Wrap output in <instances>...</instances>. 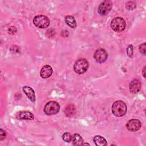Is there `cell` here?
I'll return each mask as SVG.
<instances>
[{
	"label": "cell",
	"instance_id": "cell-1",
	"mask_svg": "<svg viewBox=\"0 0 146 146\" xmlns=\"http://www.w3.org/2000/svg\"><path fill=\"white\" fill-rule=\"evenodd\" d=\"M127 108L125 103L121 100L115 102L112 106V112L117 117L124 116L127 112Z\"/></svg>",
	"mask_w": 146,
	"mask_h": 146
},
{
	"label": "cell",
	"instance_id": "cell-2",
	"mask_svg": "<svg viewBox=\"0 0 146 146\" xmlns=\"http://www.w3.org/2000/svg\"><path fill=\"white\" fill-rule=\"evenodd\" d=\"M89 66L88 62L84 58L78 59L74 63V70L78 74H83L87 71Z\"/></svg>",
	"mask_w": 146,
	"mask_h": 146
},
{
	"label": "cell",
	"instance_id": "cell-3",
	"mask_svg": "<svg viewBox=\"0 0 146 146\" xmlns=\"http://www.w3.org/2000/svg\"><path fill=\"white\" fill-rule=\"evenodd\" d=\"M125 21L121 17H115L111 22V27L115 32H121L125 29Z\"/></svg>",
	"mask_w": 146,
	"mask_h": 146
},
{
	"label": "cell",
	"instance_id": "cell-4",
	"mask_svg": "<svg viewBox=\"0 0 146 146\" xmlns=\"http://www.w3.org/2000/svg\"><path fill=\"white\" fill-rule=\"evenodd\" d=\"M50 19L44 15H38L34 17L33 23L34 25L40 29H45L50 25Z\"/></svg>",
	"mask_w": 146,
	"mask_h": 146
},
{
	"label": "cell",
	"instance_id": "cell-5",
	"mask_svg": "<svg viewBox=\"0 0 146 146\" xmlns=\"http://www.w3.org/2000/svg\"><path fill=\"white\" fill-rule=\"evenodd\" d=\"M60 110L59 104L54 101L48 102L44 107V112L47 115H53L58 113Z\"/></svg>",
	"mask_w": 146,
	"mask_h": 146
},
{
	"label": "cell",
	"instance_id": "cell-6",
	"mask_svg": "<svg viewBox=\"0 0 146 146\" xmlns=\"http://www.w3.org/2000/svg\"><path fill=\"white\" fill-rule=\"evenodd\" d=\"M112 7V3L109 0L103 1L99 6L98 13L102 15H106L108 14L111 11Z\"/></svg>",
	"mask_w": 146,
	"mask_h": 146
},
{
	"label": "cell",
	"instance_id": "cell-7",
	"mask_svg": "<svg viewBox=\"0 0 146 146\" xmlns=\"http://www.w3.org/2000/svg\"><path fill=\"white\" fill-rule=\"evenodd\" d=\"M94 58L97 62L102 63L107 60L108 54L105 50L103 48H99L96 50L95 52Z\"/></svg>",
	"mask_w": 146,
	"mask_h": 146
},
{
	"label": "cell",
	"instance_id": "cell-8",
	"mask_svg": "<svg viewBox=\"0 0 146 146\" xmlns=\"http://www.w3.org/2000/svg\"><path fill=\"white\" fill-rule=\"evenodd\" d=\"M141 127V123L140 121L136 119H131L126 124L127 129L131 132L137 131L140 129Z\"/></svg>",
	"mask_w": 146,
	"mask_h": 146
},
{
	"label": "cell",
	"instance_id": "cell-9",
	"mask_svg": "<svg viewBox=\"0 0 146 146\" xmlns=\"http://www.w3.org/2000/svg\"><path fill=\"white\" fill-rule=\"evenodd\" d=\"M141 87L140 82L137 79H133L129 83V91L132 94H136L140 90Z\"/></svg>",
	"mask_w": 146,
	"mask_h": 146
},
{
	"label": "cell",
	"instance_id": "cell-10",
	"mask_svg": "<svg viewBox=\"0 0 146 146\" xmlns=\"http://www.w3.org/2000/svg\"><path fill=\"white\" fill-rule=\"evenodd\" d=\"M52 74V68L49 65L44 66L40 70V75L43 79H47L51 76Z\"/></svg>",
	"mask_w": 146,
	"mask_h": 146
},
{
	"label": "cell",
	"instance_id": "cell-11",
	"mask_svg": "<svg viewBox=\"0 0 146 146\" xmlns=\"http://www.w3.org/2000/svg\"><path fill=\"white\" fill-rule=\"evenodd\" d=\"M22 90L24 93L26 94V95L27 96V98L31 102H34L35 101V92L31 87L26 86L22 87Z\"/></svg>",
	"mask_w": 146,
	"mask_h": 146
},
{
	"label": "cell",
	"instance_id": "cell-12",
	"mask_svg": "<svg viewBox=\"0 0 146 146\" xmlns=\"http://www.w3.org/2000/svg\"><path fill=\"white\" fill-rule=\"evenodd\" d=\"M17 117L19 119L24 120H33L34 118V115L31 112L26 111H22L19 112L17 113Z\"/></svg>",
	"mask_w": 146,
	"mask_h": 146
},
{
	"label": "cell",
	"instance_id": "cell-13",
	"mask_svg": "<svg viewBox=\"0 0 146 146\" xmlns=\"http://www.w3.org/2000/svg\"><path fill=\"white\" fill-rule=\"evenodd\" d=\"M93 141L96 145L98 146H105L107 145V142L106 139L100 135L95 136L93 138Z\"/></svg>",
	"mask_w": 146,
	"mask_h": 146
},
{
	"label": "cell",
	"instance_id": "cell-14",
	"mask_svg": "<svg viewBox=\"0 0 146 146\" xmlns=\"http://www.w3.org/2000/svg\"><path fill=\"white\" fill-rule=\"evenodd\" d=\"M72 144L75 145H81L83 144V139L82 136L78 133H75L72 135Z\"/></svg>",
	"mask_w": 146,
	"mask_h": 146
},
{
	"label": "cell",
	"instance_id": "cell-15",
	"mask_svg": "<svg viewBox=\"0 0 146 146\" xmlns=\"http://www.w3.org/2000/svg\"><path fill=\"white\" fill-rule=\"evenodd\" d=\"M65 22L66 24L72 29H75L76 27V21L72 15H67L65 17Z\"/></svg>",
	"mask_w": 146,
	"mask_h": 146
},
{
	"label": "cell",
	"instance_id": "cell-16",
	"mask_svg": "<svg viewBox=\"0 0 146 146\" xmlns=\"http://www.w3.org/2000/svg\"><path fill=\"white\" fill-rule=\"evenodd\" d=\"M65 113L67 116H71L74 115L75 112V108L74 106L72 104H70L68 105L65 110Z\"/></svg>",
	"mask_w": 146,
	"mask_h": 146
},
{
	"label": "cell",
	"instance_id": "cell-17",
	"mask_svg": "<svg viewBox=\"0 0 146 146\" xmlns=\"http://www.w3.org/2000/svg\"><path fill=\"white\" fill-rule=\"evenodd\" d=\"M136 3L135 1H128L125 3V7L127 9L132 10L136 8Z\"/></svg>",
	"mask_w": 146,
	"mask_h": 146
},
{
	"label": "cell",
	"instance_id": "cell-18",
	"mask_svg": "<svg viewBox=\"0 0 146 146\" xmlns=\"http://www.w3.org/2000/svg\"><path fill=\"white\" fill-rule=\"evenodd\" d=\"M62 139L67 142V143H69L70 141H71L72 140V135L70 132H65L62 135Z\"/></svg>",
	"mask_w": 146,
	"mask_h": 146
},
{
	"label": "cell",
	"instance_id": "cell-19",
	"mask_svg": "<svg viewBox=\"0 0 146 146\" xmlns=\"http://www.w3.org/2000/svg\"><path fill=\"white\" fill-rule=\"evenodd\" d=\"M133 46L131 44H129L127 48V55L130 57L132 58L133 56Z\"/></svg>",
	"mask_w": 146,
	"mask_h": 146
},
{
	"label": "cell",
	"instance_id": "cell-20",
	"mask_svg": "<svg viewBox=\"0 0 146 146\" xmlns=\"http://www.w3.org/2000/svg\"><path fill=\"white\" fill-rule=\"evenodd\" d=\"M139 51L143 55H145V43H143L140 44L139 47Z\"/></svg>",
	"mask_w": 146,
	"mask_h": 146
},
{
	"label": "cell",
	"instance_id": "cell-21",
	"mask_svg": "<svg viewBox=\"0 0 146 146\" xmlns=\"http://www.w3.org/2000/svg\"><path fill=\"white\" fill-rule=\"evenodd\" d=\"M10 50L11 51H13L14 52H18V51H19V50H20L19 47L17 45H13V46L11 47Z\"/></svg>",
	"mask_w": 146,
	"mask_h": 146
},
{
	"label": "cell",
	"instance_id": "cell-22",
	"mask_svg": "<svg viewBox=\"0 0 146 146\" xmlns=\"http://www.w3.org/2000/svg\"><path fill=\"white\" fill-rule=\"evenodd\" d=\"M6 137V132L2 129H0V140H3Z\"/></svg>",
	"mask_w": 146,
	"mask_h": 146
},
{
	"label": "cell",
	"instance_id": "cell-23",
	"mask_svg": "<svg viewBox=\"0 0 146 146\" xmlns=\"http://www.w3.org/2000/svg\"><path fill=\"white\" fill-rule=\"evenodd\" d=\"M145 66H144V67H143V70H142V72H143V75L144 78H145Z\"/></svg>",
	"mask_w": 146,
	"mask_h": 146
}]
</instances>
